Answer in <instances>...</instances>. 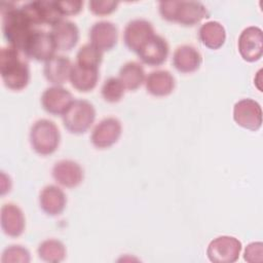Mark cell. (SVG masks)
I'll return each mask as SVG.
<instances>
[{
    "label": "cell",
    "instance_id": "27",
    "mask_svg": "<svg viewBox=\"0 0 263 263\" xmlns=\"http://www.w3.org/2000/svg\"><path fill=\"white\" fill-rule=\"evenodd\" d=\"M124 86L119 78L110 77L105 80L101 92L102 97L106 102L117 103L119 102L124 95Z\"/></svg>",
    "mask_w": 263,
    "mask_h": 263
},
{
    "label": "cell",
    "instance_id": "23",
    "mask_svg": "<svg viewBox=\"0 0 263 263\" xmlns=\"http://www.w3.org/2000/svg\"><path fill=\"white\" fill-rule=\"evenodd\" d=\"M200 42L210 49H219L226 40L225 28L216 21H210L200 26L198 30Z\"/></svg>",
    "mask_w": 263,
    "mask_h": 263
},
{
    "label": "cell",
    "instance_id": "5",
    "mask_svg": "<svg viewBox=\"0 0 263 263\" xmlns=\"http://www.w3.org/2000/svg\"><path fill=\"white\" fill-rule=\"evenodd\" d=\"M65 128L75 135L87 132L96 118V110L91 103L85 100H74L62 115Z\"/></svg>",
    "mask_w": 263,
    "mask_h": 263
},
{
    "label": "cell",
    "instance_id": "20",
    "mask_svg": "<svg viewBox=\"0 0 263 263\" xmlns=\"http://www.w3.org/2000/svg\"><path fill=\"white\" fill-rule=\"evenodd\" d=\"M72 64L67 57L54 55L45 62L43 74L53 85H61L69 79Z\"/></svg>",
    "mask_w": 263,
    "mask_h": 263
},
{
    "label": "cell",
    "instance_id": "31",
    "mask_svg": "<svg viewBox=\"0 0 263 263\" xmlns=\"http://www.w3.org/2000/svg\"><path fill=\"white\" fill-rule=\"evenodd\" d=\"M255 255L262 258V242H251L245 250L243 259L248 262H255Z\"/></svg>",
    "mask_w": 263,
    "mask_h": 263
},
{
    "label": "cell",
    "instance_id": "8",
    "mask_svg": "<svg viewBox=\"0 0 263 263\" xmlns=\"http://www.w3.org/2000/svg\"><path fill=\"white\" fill-rule=\"evenodd\" d=\"M263 34L262 30L256 26L246 28L238 37L237 47L240 57L249 63L261 59L263 53Z\"/></svg>",
    "mask_w": 263,
    "mask_h": 263
},
{
    "label": "cell",
    "instance_id": "30",
    "mask_svg": "<svg viewBox=\"0 0 263 263\" xmlns=\"http://www.w3.org/2000/svg\"><path fill=\"white\" fill-rule=\"evenodd\" d=\"M57 6L62 15H75L82 9L83 2L80 0L57 1Z\"/></svg>",
    "mask_w": 263,
    "mask_h": 263
},
{
    "label": "cell",
    "instance_id": "1",
    "mask_svg": "<svg viewBox=\"0 0 263 263\" xmlns=\"http://www.w3.org/2000/svg\"><path fill=\"white\" fill-rule=\"evenodd\" d=\"M2 32L9 45L23 52L24 47L35 30L34 25L28 18L21 7L12 3H1Z\"/></svg>",
    "mask_w": 263,
    "mask_h": 263
},
{
    "label": "cell",
    "instance_id": "19",
    "mask_svg": "<svg viewBox=\"0 0 263 263\" xmlns=\"http://www.w3.org/2000/svg\"><path fill=\"white\" fill-rule=\"evenodd\" d=\"M67 203L64 191L54 185L45 186L39 194V204L42 211L49 216H58L63 213Z\"/></svg>",
    "mask_w": 263,
    "mask_h": 263
},
{
    "label": "cell",
    "instance_id": "25",
    "mask_svg": "<svg viewBox=\"0 0 263 263\" xmlns=\"http://www.w3.org/2000/svg\"><path fill=\"white\" fill-rule=\"evenodd\" d=\"M39 258L45 262L58 263L65 259L66 249L63 242L58 239H46L39 245L38 248Z\"/></svg>",
    "mask_w": 263,
    "mask_h": 263
},
{
    "label": "cell",
    "instance_id": "2",
    "mask_svg": "<svg viewBox=\"0 0 263 263\" xmlns=\"http://www.w3.org/2000/svg\"><path fill=\"white\" fill-rule=\"evenodd\" d=\"M0 74L4 85L11 90L24 89L30 81V69L22 51L8 45L0 50Z\"/></svg>",
    "mask_w": 263,
    "mask_h": 263
},
{
    "label": "cell",
    "instance_id": "24",
    "mask_svg": "<svg viewBox=\"0 0 263 263\" xmlns=\"http://www.w3.org/2000/svg\"><path fill=\"white\" fill-rule=\"evenodd\" d=\"M125 89L136 90L145 81V71L138 62H127L119 70V77Z\"/></svg>",
    "mask_w": 263,
    "mask_h": 263
},
{
    "label": "cell",
    "instance_id": "3",
    "mask_svg": "<svg viewBox=\"0 0 263 263\" xmlns=\"http://www.w3.org/2000/svg\"><path fill=\"white\" fill-rule=\"evenodd\" d=\"M159 12L162 18L183 26H194L209 17L206 7L199 1H161Z\"/></svg>",
    "mask_w": 263,
    "mask_h": 263
},
{
    "label": "cell",
    "instance_id": "11",
    "mask_svg": "<svg viewBox=\"0 0 263 263\" xmlns=\"http://www.w3.org/2000/svg\"><path fill=\"white\" fill-rule=\"evenodd\" d=\"M121 123L115 117H107L101 120L92 129L90 141L99 149H106L114 145L121 136Z\"/></svg>",
    "mask_w": 263,
    "mask_h": 263
},
{
    "label": "cell",
    "instance_id": "16",
    "mask_svg": "<svg viewBox=\"0 0 263 263\" xmlns=\"http://www.w3.org/2000/svg\"><path fill=\"white\" fill-rule=\"evenodd\" d=\"M0 221L1 228L7 236L18 237L25 230V216L23 211L14 203H5L2 205Z\"/></svg>",
    "mask_w": 263,
    "mask_h": 263
},
{
    "label": "cell",
    "instance_id": "18",
    "mask_svg": "<svg viewBox=\"0 0 263 263\" xmlns=\"http://www.w3.org/2000/svg\"><path fill=\"white\" fill-rule=\"evenodd\" d=\"M201 63L200 52L192 45H180L173 54V65L181 73L195 72L199 69Z\"/></svg>",
    "mask_w": 263,
    "mask_h": 263
},
{
    "label": "cell",
    "instance_id": "9",
    "mask_svg": "<svg viewBox=\"0 0 263 263\" xmlns=\"http://www.w3.org/2000/svg\"><path fill=\"white\" fill-rule=\"evenodd\" d=\"M233 119L243 128L258 130L262 125L261 106L252 99H242L233 107Z\"/></svg>",
    "mask_w": 263,
    "mask_h": 263
},
{
    "label": "cell",
    "instance_id": "28",
    "mask_svg": "<svg viewBox=\"0 0 263 263\" xmlns=\"http://www.w3.org/2000/svg\"><path fill=\"white\" fill-rule=\"evenodd\" d=\"M30 261V253L27 249L23 248L22 246H10L6 248L1 257L2 263H8V262H23L27 263Z\"/></svg>",
    "mask_w": 263,
    "mask_h": 263
},
{
    "label": "cell",
    "instance_id": "14",
    "mask_svg": "<svg viewBox=\"0 0 263 263\" xmlns=\"http://www.w3.org/2000/svg\"><path fill=\"white\" fill-rule=\"evenodd\" d=\"M90 44L103 51L112 49L118 39V31L116 26L109 21L97 22L89 30Z\"/></svg>",
    "mask_w": 263,
    "mask_h": 263
},
{
    "label": "cell",
    "instance_id": "10",
    "mask_svg": "<svg viewBox=\"0 0 263 263\" xmlns=\"http://www.w3.org/2000/svg\"><path fill=\"white\" fill-rule=\"evenodd\" d=\"M140 60L151 67L162 65L168 55V44L164 38L153 34L136 52Z\"/></svg>",
    "mask_w": 263,
    "mask_h": 263
},
{
    "label": "cell",
    "instance_id": "7",
    "mask_svg": "<svg viewBox=\"0 0 263 263\" xmlns=\"http://www.w3.org/2000/svg\"><path fill=\"white\" fill-rule=\"evenodd\" d=\"M241 251V242L233 236L222 235L214 238L208 246L206 255L210 261L217 263L235 262Z\"/></svg>",
    "mask_w": 263,
    "mask_h": 263
},
{
    "label": "cell",
    "instance_id": "6",
    "mask_svg": "<svg viewBox=\"0 0 263 263\" xmlns=\"http://www.w3.org/2000/svg\"><path fill=\"white\" fill-rule=\"evenodd\" d=\"M55 50L57 46L50 32L35 29L28 39L23 53L26 58L39 62H47L55 55Z\"/></svg>",
    "mask_w": 263,
    "mask_h": 263
},
{
    "label": "cell",
    "instance_id": "12",
    "mask_svg": "<svg viewBox=\"0 0 263 263\" xmlns=\"http://www.w3.org/2000/svg\"><path fill=\"white\" fill-rule=\"evenodd\" d=\"M73 101L71 92L60 85H53L46 88L41 96V105L43 109L52 115H63Z\"/></svg>",
    "mask_w": 263,
    "mask_h": 263
},
{
    "label": "cell",
    "instance_id": "4",
    "mask_svg": "<svg viewBox=\"0 0 263 263\" xmlns=\"http://www.w3.org/2000/svg\"><path fill=\"white\" fill-rule=\"evenodd\" d=\"M60 141V130L53 121L42 118L31 126L30 143L38 154L43 156L52 154L58 149Z\"/></svg>",
    "mask_w": 263,
    "mask_h": 263
},
{
    "label": "cell",
    "instance_id": "22",
    "mask_svg": "<svg viewBox=\"0 0 263 263\" xmlns=\"http://www.w3.org/2000/svg\"><path fill=\"white\" fill-rule=\"evenodd\" d=\"M69 80L72 86L78 91H90L98 83L99 69L82 67L75 63L72 65Z\"/></svg>",
    "mask_w": 263,
    "mask_h": 263
},
{
    "label": "cell",
    "instance_id": "17",
    "mask_svg": "<svg viewBox=\"0 0 263 263\" xmlns=\"http://www.w3.org/2000/svg\"><path fill=\"white\" fill-rule=\"evenodd\" d=\"M50 34L55 43L57 49L68 51L77 44L79 40V30L77 26L67 20H62L51 27Z\"/></svg>",
    "mask_w": 263,
    "mask_h": 263
},
{
    "label": "cell",
    "instance_id": "13",
    "mask_svg": "<svg viewBox=\"0 0 263 263\" xmlns=\"http://www.w3.org/2000/svg\"><path fill=\"white\" fill-rule=\"evenodd\" d=\"M154 33L152 24L144 18L130 21L124 29L123 40L129 50L137 52L141 45L148 40Z\"/></svg>",
    "mask_w": 263,
    "mask_h": 263
},
{
    "label": "cell",
    "instance_id": "29",
    "mask_svg": "<svg viewBox=\"0 0 263 263\" xmlns=\"http://www.w3.org/2000/svg\"><path fill=\"white\" fill-rule=\"evenodd\" d=\"M118 4L112 0H91L88 2V8L96 15H108L116 10Z\"/></svg>",
    "mask_w": 263,
    "mask_h": 263
},
{
    "label": "cell",
    "instance_id": "21",
    "mask_svg": "<svg viewBox=\"0 0 263 263\" xmlns=\"http://www.w3.org/2000/svg\"><path fill=\"white\" fill-rule=\"evenodd\" d=\"M146 89L155 97H165L172 93L175 88V78L166 70L151 72L146 78Z\"/></svg>",
    "mask_w": 263,
    "mask_h": 263
},
{
    "label": "cell",
    "instance_id": "26",
    "mask_svg": "<svg viewBox=\"0 0 263 263\" xmlns=\"http://www.w3.org/2000/svg\"><path fill=\"white\" fill-rule=\"evenodd\" d=\"M77 61L76 64L82 67L87 68H96L99 69L102 59H103V52L95 47L92 44H84L81 46L77 52Z\"/></svg>",
    "mask_w": 263,
    "mask_h": 263
},
{
    "label": "cell",
    "instance_id": "15",
    "mask_svg": "<svg viewBox=\"0 0 263 263\" xmlns=\"http://www.w3.org/2000/svg\"><path fill=\"white\" fill-rule=\"evenodd\" d=\"M52 177L60 185L67 188H74L82 182L83 170L76 161L63 159L54 163Z\"/></svg>",
    "mask_w": 263,
    "mask_h": 263
}]
</instances>
